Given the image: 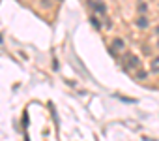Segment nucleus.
I'll use <instances>...</instances> for the list:
<instances>
[{
	"mask_svg": "<svg viewBox=\"0 0 159 141\" xmlns=\"http://www.w3.org/2000/svg\"><path fill=\"white\" fill-rule=\"evenodd\" d=\"M114 47H116V49H124V41H122L120 38H116V40H114Z\"/></svg>",
	"mask_w": 159,
	"mask_h": 141,
	"instance_id": "7ed1b4c3",
	"label": "nucleus"
},
{
	"mask_svg": "<svg viewBox=\"0 0 159 141\" xmlns=\"http://www.w3.org/2000/svg\"><path fill=\"white\" fill-rule=\"evenodd\" d=\"M92 25H94V27H96V28H99V27H101V25H99V21H98V19H92Z\"/></svg>",
	"mask_w": 159,
	"mask_h": 141,
	"instance_id": "423d86ee",
	"label": "nucleus"
},
{
	"mask_svg": "<svg viewBox=\"0 0 159 141\" xmlns=\"http://www.w3.org/2000/svg\"><path fill=\"white\" fill-rule=\"evenodd\" d=\"M137 27H139V28H146V27H148V19H146V17H140V19L137 21Z\"/></svg>",
	"mask_w": 159,
	"mask_h": 141,
	"instance_id": "f03ea898",
	"label": "nucleus"
},
{
	"mask_svg": "<svg viewBox=\"0 0 159 141\" xmlns=\"http://www.w3.org/2000/svg\"><path fill=\"white\" fill-rule=\"evenodd\" d=\"M139 12H140V13H144V12H146V4H144V2H140V4H139Z\"/></svg>",
	"mask_w": 159,
	"mask_h": 141,
	"instance_id": "39448f33",
	"label": "nucleus"
},
{
	"mask_svg": "<svg viewBox=\"0 0 159 141\" xmlns=\"http://www.w3.org/2000/svg\"><path fill=\"white\" fill-rule=\"evenodd\" d=\"M127 60H129V64H133V66H137V64H139V58H137V56H129Z\"/></svg>",
	"mask_w": 159,
	"mask_h": 141,
	"instance_id": "20e7f679",
	"label": "nucleus"
},
{
	"mask_svg": "<svg viewBox=\"0 0 159 141\" xmlns=\"http://www.w3.org/2000/svg\"><path fill=\"white\" fill-rule=\"evenodd\" d=\"M90 6H92L98 13H105V10H107V6H105L103 2H98V0H90Z\"/></svg>",
	"mask_w": 159,
	"mask_h": 141,
	"instance_id": "f257e3e1",
	"label": "nucleus"
},
{
	"mask_svg": "<svg viewBox=\"0 0 159 141\" xmlns=\"http://www.w3.org/2000/svg\"><path fill=\"white\" fill-rule=\"evenodd\" d=\"M157 34H159V27H157Z\"/></svg>",
	"mask_w": 159,
	"mask_h": 141,
	"instance_id": "0eeeda50",
	"label": "nucleus"
}]
</instances>
